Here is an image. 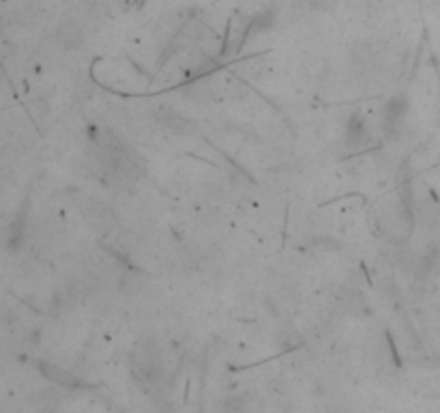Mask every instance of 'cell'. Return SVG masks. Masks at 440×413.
<instances>
[{
	"instance_id": "obj_1",
	"label": "cell",
	"mask_w": 440,
	"mask_h": 413,
	"mask_svg": "<svg viewBox=\"0 0 440 413\" xmlns=\"http://www.w3.org/2000/svg\"><path fill=\"white\" fill-rule=\"evenodd\" d=\"M406 113V104L404 99H391V104L387 106V123L393 125V123H400L402 121V115Z\"/></svg>"
}]
</instances>
